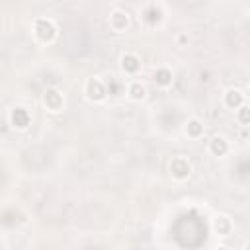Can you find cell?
<instances>
[{
  "label": "cell",
  "mask_w": 250,
  "mask_h": 250,
  "mask_svg": "<svg viewBox=\"0 0 250 250\" xmlns=\"http://www.w3.org/2000/svg\"><path fill=\"white\" fill-rule=\"evenodd\" d=\"M33 33L41 43H53L59 29L51 18H37L33 21Z\"/></svg>",
  "instance_id": "cell-1"
},
{
  "label": "cell",
  "mask_w": 250,
  "mask_h": 250,
  "mask_svg": "<svg viewBox=\"0 0 250 250\" xmlns=\"http://www.w3.org/2000/svg\"><path fill=\"white\" fill-rule=\"evenodd\" d=\"M168 170H170V176H172L174 180L184 182V180H188L189 174H191V162H189V158H188L186 154H176V156H172Z\"/></svg>",
  "instance_id": "cell-2"
},
{
  "label": "cell",
  "mask_w": 250,
  "mask_h": 250,
  "mask_svg": "<svg viewBox=\"0 0 250 250\" xmlns=\"http://www.w3.org/2000/svg\"><path fill=\"white\" fill-rule=\"evenodd\" d=\"M84 94L90 102H104L109 92H107V86L100 78H88L84 84Z\"/></svg>",
  "instance_id": "cell-3"
},
{
  "label": "cell",
  "mask_w": 250,
  "mask_h": 250,
  "mask_svg": "<svg viewBox=\"0 0 250 250\" xmlns=\"http://www.w3.org/2000/svg\"><path fill=\"white\" fill-rule=\"evenodd\" d=\"M43 105L51 111V113H59L64 107V96L57 90V88H47L43 92Z\"/></svg>",
  "instance_id": "cell-4"
},
{
  "label": "cell",
  "mask_w": 250,
  "mask_h": 250,
  "mask_svg": "<svg viewBox=\"0 0 250 250\" xmlns=\"http://www.w3.org/2000/svg\"><path fill=\"white\" fill-rule=\"evenodd\" d=\"M10 125L14 127V129H25L29 123H31V113L25 109V107H21V105H16V107H12L10 109Z\"/></svg>",
  "instance_id": "cell-5"
},
{
  "label": "cell",
  "mask_w": 250,
  "mask_h": 250,
  "mask_svg": "<svg viewBox=\"0 0 250 250\" xmlns=\"http://www.w3.org/2000/svg\"><path fill=\"white\" fill-rule=\"evenodd\" d=\"M129 23H131V21H129V14H127L125 10H119V8L111 10V14H109V27H111L115 33L127 31Z\"/></svg>",
  "instance_id": "cell-6"
},
{
  "label": "cell",
  "mask_w": 250,
  "mask_h": 250,
  "mask_svg": "<svg viewBox=\"0 0 250 250\" xmlns=\"http://www.w3.org/2000/svg\"><path fill=\"white\" fill-rule=\"evenodd\" d=\"M119 66H121V70H123L125 74L135 76V74H139V70H141V59H139V55H135V53H123L121 59H119Z\"/></svg>",
  "instance_id": "cell-7"
},
{
  "label": "cell",
  "mask_w": 250,
  "mask_h": 250,
  "mask_svg": "<svg viewBox=\"0 0 250 250\" xmlns=\"http://www.w3.org/2000/svg\"><path fill=\"white\" fill-rule=\"evenodd\" d=\"M223 104H225L229 109H238L240 105H244V94H242L238 88H229V90L223 94Z\"/></svg>",
  "instance_id": "cell-8"
},
{
  "label": "cell",
  "mask_w": 250,
  "mask_h": 250,
  "mask_svg": "<svg viewBox=\"0 0 250 250\" xmlns=\"http://www.w3.org/2000/svg\"><path fill=\"white\" fill-rule=\"evenodd\" d=\"M207 148H209V152H211L213 156H225V154L229 152L230 145H229L227 137H223V135H215V137H211Z\"/></svg>",
  "instance_id": "cell-9"
},
{
  "label": "cell",
  "mask_w": 250,
  "mask_h": 250,
  "mask_svg": "<svg viewBox=\"0 0 250 250\" xmlns=\"http://www.w3.org/2000/svg\"><path fill=\"white\" fill-rule=\"evenodd\" d=\"M213 230H215V234H219V236H229L230 230H232V221H230L227 215H217V217L213 219Z\"/></svg>",
  "instance_id": "cell-10"
},
{
  "label": "cell",
  "mask_w": 250,
  "mask_h": 250,
  "mask_svg": "<svg viewBox=\"0 0 250 250\" xmlns=\"http://www.w3.org/2000/svg\"><path fill=\"white\" fill-rule=\"evenodd\" d=\"M143 20L148 23V25H156L162 21V8L158 4H148L145 10H143Z\"/></svg>",
  "instance_id": "cell-11"
},
{
  "label": "cell",
  "mask_w": 250,
  "mask_h": 250,
  "mask_svg": "<svg viewBox=\"0 0 250 250\" xmlns=\"http://www.w3.org/2000/svg\"><path fill=\"white\" fill-rule=\"evenodd\" d=\"M127 96L129 100L133 102H143L146 98V86L141 82V80H133L129 86H127Z\"/></svg>",
  "instance_id": "cell-12"
},
{
  "label": "cell",
  "mask_w": 250,
  "mask_h": 250,
  "mask_svg": "<svg viewBox=\"0 0 250 250\" xmlns=\"http://www.w3.org/2000/svg\"><path fill=\"white\" fill-rule=\"evenodd\" d=\"M172 80H174V74H172V70H170L168 66H158V68L154 70V82H156L160 88H168V86L172 84Z\"/></svg>",
  "instance_id": "cell-13"
},
{
  "label": "cell",
  "mask_w": 250,
  "mask_h": 250,
  "mask_svg": "<svg viewBox=\"0 0 250 250\" xmlns=\"http://www.w3.org/2000/svg\"><path fill=\"white\" fill-rule=\"evenodd\" d=\"M203 121L201 119H197V117H189L188 121H186V135L188 137H191V139H199L201 135H203Z\"/></svg>",
  "instance_id": "cell-14"
},
{
  "label": "cell",
  "mask_w": 250,
  "mask_h": 250,
  "mask_svg": "<svg viewBox=\"0 0 250 250\" xmlns=\"http://www.w3.org/2000/svg\"><path fill=\"white\" fill-rule=\"evenodd\" d=\"M236 121L240 125H250V104H244L236 109Z\"/></svg>",
  "instance_id": "cell-15"
},
{
  "label": "cell",
  "mask_w": 250,
  "mask_h": 250,
  "mask_svg": "<svg viewBox=\"0 0 250 250\" xmlns=\"http://www.w3.org/2000/svg\"><path fill=\"white\" fill-rule=\"evenodd\" d=\"M178 41H180V43H188V37H186V35H180Z\"/></svg>",
  "instance_id": "cell-16"
},
{
  "label": "cell",
  "mask_w": 250,
  "mask_h": 250,
  "mask_svg": "<svg viewBox=\"0 0 250 250\" xmlns=\"http://www.w3.org/2000/svg\"><path fill=\"white\" fill-rule=\"evenodd\" d=\"M215 250H229V248H227V246H217Z\"/></svg>",
  "instance_id": "cell-17"
},
{
  "label": "cell",
  "mask_w": 250,
  "mask_h": 250,
  "mask_svg": "<svg viewBox=\"0 0 250 250\" xmlns=\"http://www.w3.org/2000/svg\"><path fill=\"white\" fill-rule=\"evenodd\" d=\"M242 250H250V242H246V244H244V248H242Z\"/></svg>",
  "instance_id": "cell-18"
},
{
  "label": "cell",
  "mask_w": 250,
  "mask_h": 250,
  "mask_svg": "<svg viewBox=\"0 0 250 250\" xmlns=\"http://www.w3.org/2000/svg\"><path fill=\"white\" fill-rule=\"evenodd\" d=\"M246 96H248V100H250V86H248V92H246Z\"/></svg>",
  "instance_id": "cell-19"
}]
</instances>
